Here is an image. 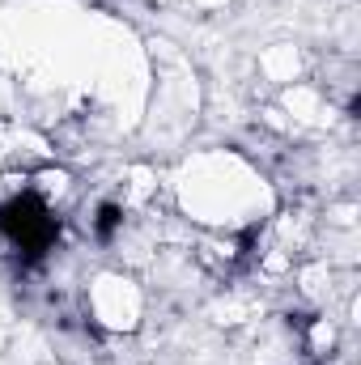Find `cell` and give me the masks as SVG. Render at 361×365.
<instances>
[{
  "instance_id": "7a4b0ae2",
  "label": "cell",
  "mask_w": 361,
  "mask_h": 365,
  "mask_svg": "<svg viewBox=\"0 0 361 365\" xmlns=\"http://www.w3.org/2000/svg\"><path fill=\"white\" fill-rule=\"evenodd\" d=\"M119 221H123L119 208H115V204H102V208H98V238H111Z\"/></svg>"
},
{
  "instance_id": "6da1fadb",
  "label": "cell",
  "mask_w": 361,
  "mask_h": 365,
  "mask_svg": "<svg viewBox=\"0 0 361 365\" xmlns=\"http://www.w3.org/2000/svg\"><path fill=\"white\" fill-rule=\"evenodd\" d=\"M0 230L26 251V259H39L51 247V238H56V217L34 195H17L13 204L0 208Z\"/></svg>"
}]
</instances>
